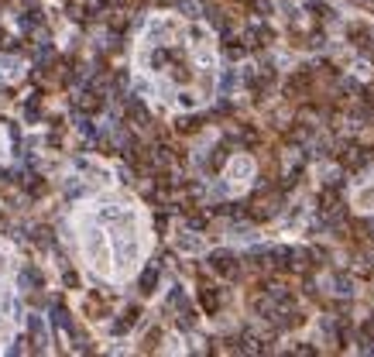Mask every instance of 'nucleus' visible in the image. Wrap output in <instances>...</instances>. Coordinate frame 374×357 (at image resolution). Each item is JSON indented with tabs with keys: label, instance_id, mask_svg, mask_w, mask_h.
I'll return each instance as SVG.
<instances>
[{
	"label": "nucleus",
	"instance_id": "obj_1",
	"mask_svg": "<svg viewBox=\"0 0 374 357\" xmlns=\"http://www.w3.org/2000/svg\"><path fill=\"white\" fill-rule=\"evenodd\" d=\"M354 206L361 213H374V179H367V185L354 189Z\"/></svg>",
	"mask_w": 374,
	"mask_h": 357
}]
</instances>
